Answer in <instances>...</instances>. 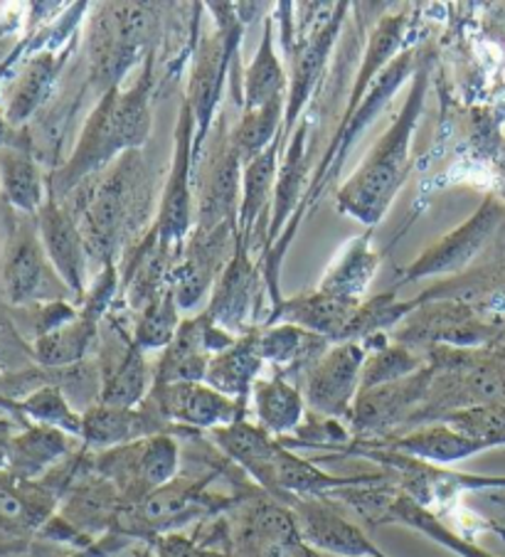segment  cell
<instances>
[{
  "mask_svg": "<svg viewBox=\"0 0 505 557\" xmlns=\"http://www.w3.org/2000/svg\"><path fill=\"white\" fill-rule=\"evenodd\" d=\"M429 363L427 352H417L399 343H387L378 350H370L365 358L362 375H360V389H370L378 385L395 383V380L409 377L422 370Z\"/></svg>",
  "mask_w": 505,
  "mask_h": 557,
  "instance_id": "cell-37",
  "label": "cell"
},
{
  "mask_svg": "<svg viewBox=\"0 0 505 557\" xmlns=\"http://www.w3.org/2000/svg\"><path fill=\"white\" fill-rule=\"evenodd\" d=\"M429 89V64L419 62L405 104L372 151L338 190V210L372 230L385 218L409 173V146Z\"/></svg>",
  "mask_w": 505,
  "mask_h": 557,
  "instance_id": "cell-3",
  "label": "cell"
},
{
  "mask_svg": "<svg viewBox=\"0 0 505 557\" xmlns=\"http://www.w3.org/2000/svg\"><path fill=\"white\" fill-rule=\"evenodd\" d=\"M235 341L237 338L232 333L214 326L208 311L181 321L173 343L161 352V358L153 366V385L205 383L210 358L230 348Z\"/></svg>",
  "mask_w": 505,
  "mask_h": 557,
  "instance_id": "cell-14",
  "label": "cell"
},
{
  "mask_svg": "<svg viewBox=\"0 0 505 557\" xmlns=\"http://www.w3.org/2000/svg\"><path fill=\"white\" fill-rule=\"evenodd\" d=\"M461 301L476 306V309L491 315H501L505 311V262L489 264L479 269H469V272L439 278L434 286H429L419 296H415V304L424 301Z\"/></svg>",
  "mask_w": 505,
  "mask_h": 557,
  "instance_id": "cell-27",
  "label": "cell"
},
{
  "mask_svg": "<svg viewBox=\"0 0 505 557\" xmlns=\"http://www.w3.org/2000/svg\"><path fill=\"white\" fill-rule=\"evenodd\" d=\"M444 424L452 426L466 440H471L479 447L493 449L505 444V405L503 403H485V405H471L464 410H456L446 414Z\"/></svg>",
  "mask_w": 505,
  "mask_h": 557,
  "instance_id": "cell-38",
  "label": "cell"
},
{
  "mask_svg": "<svg viewBox=\"0 0 505 557\" xmlns=\"http://www.w3.org/2000/svg\"><path fill=\"white\" fill-rule=\"evenodd\" d=\"M505 220V208L501 206L493 195H485L481 208L473 215L461 222L454 232H448L442 239H436L432 247H427L415 262H411L405 274H402V284L419 282V278L429 276H458L469 272V264L473 257L481 252L483 245L493 237V232L501 227Z\"/></svg>",
  "mask_w": 505,
  "mask_h": 557,
  "instance_id": "cell-13",
  "label": "cell"
},
{
  "mask_svg": "<svg viewBox=\"0 0 505 557\" xmlns=\"http://www.w3.org/2000/svg\"><path fill=\"white\" fill-rule=\"evenodd\" d=\"M370 235L372 230L345 245L341 257L335 259L329 272L321 278V286H318V289L341 296V299L365 301L362 296L368 294V286L372 278H375L380 267V255L370 247Z\"/></svg>",
  "mask_w": 505,
  "mask_h": 557,
  "instance_id": "cell-32",
  "label": "cell"
},
{
  "mask_svg": "<svg viewBox=\"0 0 505 557\" xmlns=\"http://www.w3.org/2000/svg\"><path fill=\"white\" fill-rule=\"evenodd\" d=\"M261 301V269L251 262L249 249L239 243L232 262L224 267L222 276L212 289V299L208 304V315L214 326L232 333L235 338L247 336L257 331V313Z\"/></svg>",
  "mask_w": 505,
  "mask_h": 557,
  "instance_id": "cell-16",
  "label": "cell"
},
{
  "mask_svg": "<svg viewBox=\"0 0 505 557\" xmlns=\"http://www.w3.org/2000/svg\"><path fill=\"white\" fill-rule=\"evenodd\" d=\"M3 183L5 193L17 208L35 210L40 208L42 188H40V173L35 165L23 156H11L3 163Z\"/></svg>",
  "mask_w": 505,
  "mask_h": 557,
  "instance_id": "cell-41",
  "label": "cell"
},
{
  "mask_svg": "<svg viewBox=\"0 0 505 557\" xmlns=\"http://www.w3.org/2000/svg\"><path fill=\"white\" fill-rule=\"evenodd\" d=\"M308 557H318V555H316V553H313V550H311V555H308Z\"/></svg>",
  "mask_w": 505,
  "mask_h": 557,
  "instance_id": "cell-46",
  "label": "cell"
},
{
  "mask_svg": "<svg viewBox=\"0 0 505 557\" xmlns=\"http://www.w3.org/2000/svg\"><path fill=\"white\" fill-rule=\"evenodd\" d=\"M286 506L292 508L298 535L308 550L338 557H382L370 537L325 498H288Z\"/></svg>",
  "mask_w": 505,
  "mask_h": 557,
  "instance_id": "cell-17",
  "label": "cell"
},
{
  "mask_svg": "<svg viewBox=\"0 0 505 557\" xmlns=\"http://www.w3.org/2000/svg\"><path fill=\"white\" fill-rule=\"evenodd\" d=\"M286 144L282 138H276L264 153H259L255 161L245 165L242 173V200H239V215H237V230H239V243L247 249H251L257 239V230H264V220L269 218L271 202H274V185L279 175V156Z\"/></svg>",
  "mask_w": 505,
  "mask_h": 557,
  "instance_id": "cell-24",
  "label": "cell"
},
{
  "mask_svg": "<svg viewBox=\"0 0 505 557\" xmlns=\"http://www.w3.org/2000/svg\"><path fill=\"white\" fill-rule=\"evenodd\" d=\"M52 58H40L33 62V67L27 70V74L21 82V89L15 91V99H13V119H25L30 111L40 104L42 97L48 95L50 89V82H52Z\"/></svg>",
  "mask_w": 505,
  "mask_h": 557,
  "instance_id": "cell-42",
  "label": "cell"
},
{
  "mask_svg": "<svg viewBox=\"0 0 505 557\" xmlns=\"http://www.w3.org/2000/svg\"><path fill=\"white\" fill-rule=\"evenodd\" d=\"M434 380V366L427 363L419 373L395 380V383L360 389L350 410V432L358 442L387 440L402 426H409L411 417L424 405Z\"/></svg>",
  "mask_w": 505,
  "mask_h": 557,
  "instance_id": "cell-9",
  "label": "cell"
},
{
  "mask_svg": "<svg viewBox=\"0 0 505 557\" xmlns=\"http://www.w3.org/2000/svg\"><path fill=\"white\" fill-rule=\"evenodd\" d=\"M360 304L362 301L341 299V296L325 294L321 289L306 292L294 296V299L276 304L264 326L292 323V326L329 338L335 346V343H348L350 323L355 313H358Z\"/></svg>",
  "mask_w": 505,
  "mask_h": 557,
  "instance_id": "cell-20",
  "label": "cell"
},
{
  "mask_svg": "<svg viewBox=\"0 0 505 557\" xmlns=\"http://www.w3.org/2000/svg\"><path fill=\"white\" fill-rule=\"evenodd\" d=\"M153 54L141 64L134 85L128 89H109L101 95L82 128L79 144L60 173V190L67 193L87 178L104 173L128 151H138L151 136L153 126Z\"/></svg>",
  "mask_w": 505,
  "mask_h": 557,
  "instance_id": "cell-2",
  "label": "cell"
},
{
  "mask_svg": "<svg viewBox=\"0 0 505 557\" xmlns=\"http://www.w3.org/2000/svg\"><path fill=\"white\" fill-rule=\"evenodd\" d=\"M40 232L42 243L52 259L54 269L67 284L77 299L87 296V247H84L82 232L77 220L72 218L70 210H64L58 202L50 200L48 206L40 210Z\"/></svg>",
  "mask_w": 505,
  "mask_h": 557,
  "instance_id": "cell-21",
  "label": "cell"
},
{
  "mask_svg": "<svg viewBox=\"0 0 505 557\" xmlns=\"http://www.w3.org/2000/svg\"><path fill=\"white\" fill-rule=\"evenodd\" d=\"M95 343H99V323L79 313L62 329L37 338L35 358L45 368L60 370L87 360V352L95 348Z\"/></svg>",
  "mask_w": 505,
  "mask_h": 557,
  "instance_id": "cell-34",
  "label": "cell"
},
{
  "mask_svg": "<svg viewBox=\"0 0 505 557\" xmlns=\"http://www.w3.org/2000/svg\"><path fill=\"white\" fill-rule=\"evenodd\" d=\"M21 410L37 424L54 426V430L67 432L70 436H82V412L74 410L58 385L48 383L33 389L21 403Z\"/></svg>",
  "mask_w": 505,
  "mask_h": 557,
  "instance_id": "cell-39",
  "label": "cell"
},
{
  "mask_svg": "<svg viewBox=\"0 0 505 557\" xmlns=\"http://www.w3.org/2000/svg\"><path fill=\"white\" fill-rule=\"evenodd\" d=\"M124 508L126 504L116 486L104 476H99L97 471H91L70 488V496L62 508V518L72 528H77L82 535L91 537L104 531L114 533Z\"/></svg>",
  "mask_w": 505,
  "mask_h": 557,
  "instance_id": "cell-25",
  "label": "cell"
},
{
  "mask_svg": "<svg viewBox=\"0 0 505 557\" xmlns=\"http://www.w3.org/2000/svg\"><path fill=\"white\" fill-rule=\"evenodd\" d=\"M181 444L173 434H158L95 454V471L116 486L126 506H138L177 479Z\"/></svg>",
  "mask_w": 505,
  "mask_h": 557,
  "instance_id": "cell-8",
  "label": "cell"
},
{
  "mask_svg": "<svg viewBox=\"0 0 505 557\" xmlns=\"http://www.w3.org/2000/svg\"><path fill=\"white\" fill-rule=\"evenodd\" d=\"M284 116H286V97L269 101L267 107L255 109V111H242L239 124L232 128V141H235L242 163L247 165L249 161H255V158L259 153H264L276 138H282Z\"/></svg>",
  "mask_w": 505,
  "mask_h": 557,
  "instance_id": "cell-35",
  "label": "cell"
},
{
  "mask_svg": "<svg viewBox=\"0 0 505 557\" xmlns=\"http://www.w3.org/2000/svg\"><path fill=\"white\" fill-rule=\"evenodd\" d=\"M214 136L205 144L198 169H195V227L214 230L237 220L242 200V173L245 163L232 141L224 114L214 122Z\"/></svg>",
  "mask_w": 505,
  "mask_h": 557,
  "instance_id": "cell-7",
  "label": "cell"
},
{
  "mask_svg": "<svg viewBox=\"0 0 505 557\" xmlns=\"http://www.w3.org/2000/svg\"><path fill=\"white\" fill-rule=\"evenodd\" d=\"M255 422L276 440L292 436L306 420V400L301 387L274 373L259 377L249 395Z\"/></svg>",
  "mask_w": 505,
  "mask_h": 557,
  "instance_id": "cell-28",
  "label": "cell"
},
{
  "mask_svg": "<svg viewBox=\"0 0 505 557\" xmlns=\"http://www.w3.org/2000/svg\"><path fill=\"white\" fill-rule=\"evenodd\" d=\"M333 343L292 323L259 326V352L282 377H304Z\"/></svg>",
  "mask_w": 505,
  "mask_h": 557,
  "instance_id": "cell-26",
  "label": "cell"
},
{
  "mask_svg": "<svg viewBox=\"0 0 505 557\" xmlns=\"http://www.w3.org/2000/svg\"><path fill=\"white\" fill-rule=\"evenodd\" d=\"M119 267L116 262H111L107 267H101L99 276L91 284V289H87V296H84V309L82 315H87L91 321H101L104 315H109L111 304L116 299V292L121 286V276H119Z\"/></svg>",
  "mask_w": 505,
  "mask_h": 557,
  "instance_id": "cell-43",
  "label": "cell"
},
{
  "mask_svg": "<svg viewBox=\"0 0 505 557\" xmlns=\"http://www.w3.org/2000/svg\"><path fill=\"white\" fill-rule=\"evenodd\" d=\"M493 531H495V533H498V535L503 537V541H505V528H498V525H493Z\"/></svg>",
  "mask_w": 505,
  "mask_h": 557,
  "instance_id": "cell-45",
  "label": "cell"
},
{
  "mask_svg": "<svg viewBox=\"0 0 505 557\" xmlns=\"http://www.w3.org/2000/svg\"><path fill=\"white\" fill-rule=\"evenodd\" d=\"M74 190H79V212L74 220L89 259L107 267L144 237L141 230L151 215V178L141 148L124 153L104 173Z\"/></svg>",
  "mask_w": 505,
  "mask_h": 557,
  "instance_id": "cell-1",
  "label": "cell"
},
{
  "mask_svg": "<svg viewBox=\"0 0 505 557\" xmlns=\"http://www.w3.org/2000/svg\"><path fill=\"white\" fill-rule=\"evenodd\" d=\"M11 426L0 422V469H8V451H11Z\"/></svg>",
  "mask_w": 505,
  "mask_h": 557,
  "instance_id": "cell-44",
  "label": "cell"
},
{
  "mask_svg": "<svg viewBox=\"0 0 505 557\" xmlns=\"http://www.w3.org/2000/svg\"><path fill=\"white\" fill-rule=\"evenodd\" d=\"M173 432L181 430L163 420L148 400L141 407H109L99 403L82 414L79 440L84 442V449L99 454Z\"/></svg>",
  "mask_w": 505,
  "mask_h": 557,
  "instance_id": "cell-19",
  "label": "cell"
},
{
  "mask_svg": "<svg viewBox=\"0 0 505 557\" xmlns=\"http://www.w3.org/2000/svg\"><path fill=\"white\" fill-rule=\"evenodd\" d=\"M385 449L429 463V467H452V463L476 457V454L483 451L479 444L466 440V436L454 432L444 422L424 424L411 432L392 436V440L385 442Z\"/></svg>",
  "mask_w": 505,
  "mask_h": 557,
  "instance_id": "cell-30",
  "label": "cell"
},
{
  "mask_svg": "<svg viewBox=\"0 0 505 557\" xmlns=\"http://www.w3.org/2000/svg\"><path fill=\"white\" fill-rule=\"evenodd\" d=\"M237 220L214 230H193L173 269L171 289L183 311L200 306L237 252Z\"/></svg>",
  "mask_w": 505,
  "mask_h": 557,
  "instance_id": "cell-11",
  "label": "cell"
},
{
  "mask_svg": "<svg viewBox=\"0 0 505 557\" xmlns=\"http://www.w3.org/2000/svg\"><path fill=\"white\" fill-rule=\"evenodd\" d=\"M264 358L259 352V329L237 338L230 348H224L218 356L210 358L205 385H210L218 393L232 397V400L249 403L251 387L259 380Z\"/></svg>",
  "mask_w": 505,
  "mask_h": 557,
  "instance_id": "cell-29",
  "label": "cell"
},
{
  "mask_svg": "<svg viewBox=\"0 0 505 557\" xmlns=\"http://www.w3.org/2000/svg\"><path fill=\"white\" fill-rule=\"evenodd\" d=\"M288 95V74L274 52V23H264L259 50L242 74V111H255Z\"/></svg>",
  "mask_w": 505,
  "mask_h": 557,
  "instance_id": "cell-33",
  "label": "cell"
},
{
  "mask_svg": "<svg viewBox=\"0 0 505 557\" xmlns=\"http://www.w3.org/2000/svg\"><path fill=\"white\" fill-rule=\"evenodd\" d=\"M382 557H385V555H382Z\"/></svg>",
  "mask_w": 505,
  "mask_h": 557,
  "instance_id": "cell-47",
  "label": "cell"
},
{
  "mask_svg": "<svg viewBox=\"0 0 505 557\" xmlns=\"http://www.w3.org/2000/svg\"><path fill=\"white\" fill-rule=\"evenodd\" d=\"M177 430H220L247 417V403L232 400L205 383L153 385L146 397Z\"/></svg>",
  "mask_w": 505,
  "mask_h": 557,
  "instance_id": "cell-15",
  "label": "cell"
},
{
  "mask_svg": "<svg viewBox=\"0 0 505 557\" xmlns=\"http://www.w3.org/2000/svg\"><path fill=\"white\" fill-rule=\"evenodd\" d=\"M308 169H311V146H308V124L304 122L296 126V136H292V144H286L284 163L276 175L267 247L276 237H282L284 227H288V222L294 218V210H301L308 188H311Z\"/></svg>",
  "mask_w": 505,
  "mask_h": 557,
  "instance_id": "cell-23",
  "label": "cell"
},
{
  "mask_svg": "<svg viewBox=\"0 0 505 557\" xmlns=\"http://www.w3.org/2000/svg\"><path fill=\"white\" fill-rule=\"evenodd\" d=\"M210 436L224 457L235 461L239 469H245L271 496V491H274V463L279 447H282L276 436L261 430L257 422H249L247 417L220 426V430H212Z\"/></svg>",
  "mask_w": 505,
  "mask_h": 557,
  "instance_id": "cell-22",
  "label": "cell"
},
{
  "mask_svg": "<svg viewBox=\"0 0 505 557\" xmlns=\"http://www.w3.org/2000/svg\"><path fill=\"white\" fill-rule=\"evenodd\" d=\"M498 331V315L483 313L461 301L439 299L415 304V311L390 331V341L417 352L432 348L476 350L489 346Z\"/></svg>",
  "mask_w": 505,
  "mask_h": 557,
  "instance_id": "cell-6",
  "label": "cell"
},
{
  "mask_svg": "<svg viewBox=\"0 0 505 557\" xmlns=\"http://www.w3.org/2000/svg\"><path fill=\"white\" fill-rule=\"evenodd\" d=\"M345 8L348 3L333 5V11L323 17L321 23L313 25L301 42L296 45L292 52V72H288V95H286V116H284V144L292 138L294 126L301 116L304 107L311 99V91L321 79V74L329 64L331 50L335 45V37L341 33V23L345 17Z\"/></svg>",
  "mask_w": 505,
  "mask_h": 557,
  "instance_id": "cell-18",
  "label": "cell"
},
{
  "mask_svg": "<svg viewBox=\"0 0 505 557\" xmlns=\"http://www.w3.org/2000/svg\"><path fill=\"white\" fill-rule=\"evenodd\" d=\"M210 11L214 15V27L218 30L202 35L193 52V70L188 82V101L195 116V169H198L200 153L205 144H208L214 114H218L224 77L230 74L232 60L239 54V40H242V21L237 13V5L232 3H210Z\"/></svg>",
  "mask_w": 505,
  "mask_h": 557,
  "instance_id": "cell-5",
  "label": "cell"
},
{
  "mask_svg": "<svg viewBox=\"0 0 505 557\" xmlns=\"http://www.w3.org/2000/svg\"><path fill=\"white\" fill-rule=\"evenodd\" d=\"M158 13L146 3H104L89 23V70L95 87L107 95L121 87L138 62L153 54Z\"/></svg>",
  "mask_w": 505,
  "mask_h": 557,
  "instance_id": "cell-4",
  "label": "cell"
},
{
  "mask_svg": "<svg viewBox=\"0 0 505 557\" xmlns=\"http://www.w3.org/2000/svg\"><path fill=\"white\" fill-rule=\"evenodd\" d=\"M193 144H195V116L188 101L183 99L181 116H177V124H175L171 171H168L161 202H158V215L153 222L158 230V237H161V245L165 247L181 249L185 243H188L190 232L195 227Z\"/></svg>",
  "mask_w": 505,
  "mask_h": 557,
  "instance_id": "cell-10",
  "label": "cell"
},
{
  "mask_svg": "<svg viewBox=\"0 0 505 557\" xmlns=\"http://www.w3.org/2000/svg\"><path fill=\"white\" fill-rule=\"evenodd\" d=\"M72 436L62 430L45 424H33L25 432L15 434L8 451V471L21 481L40 479L58 463L70 457Z\"/></svg>",
  "mask_w": 505,
  "mask_h": 557,
  "instance_id": "cell-31",
  "label": "cell"
},
{
  "mask_svg": "<svg viewBox=\"0 0 505 557\" xmlns=\"http://www.w3.org/2000/svg\"><path fill=\"white\" fill-rule=\"evenodd\" d=\"M365 358L368 352L358 341L335 343L325 350L298 385L308 410L331 420H348L355 397L360 393Z\"/></svg>",
  "mask_w": 505,
  "mask_h": 557,
  "instance_id": "cell-12",
  "label": "cell"
},
{
  "mask_svg": "<svg viewBox=\"0 0 505 557\" xmlns=\"http://www.w3.org/2000/svg\"><path fill=\"white\" fill-rule=\"evenodd\" d=\"M42 276H45L42 249L33 237H27L15 247L5 272L8 292H11L13 301H30L35 296H40Z\"/></svg>",
  "mask_w": 505,
  "mask_h": 557,
  "instance_id": "cell-40",
  "label": "cell"
},
{
  "mask_svg": "<svg viewBox=\"0 0 505 557\" xmlns=\"http://www.w3.org/2000/svg\"><path fill=\"white\" fill-rule=\"evenodd\" d=\"M181 306L175 301V292L165 289L161 296L136 313L134 343L144 352H163L171 346L177 329H181Z\"/></svg>",
  "mask_w": 505,
  "mask_h": 557,
  "instance_id": "cell-36",
  "label": "cell"
}]
</instances>
